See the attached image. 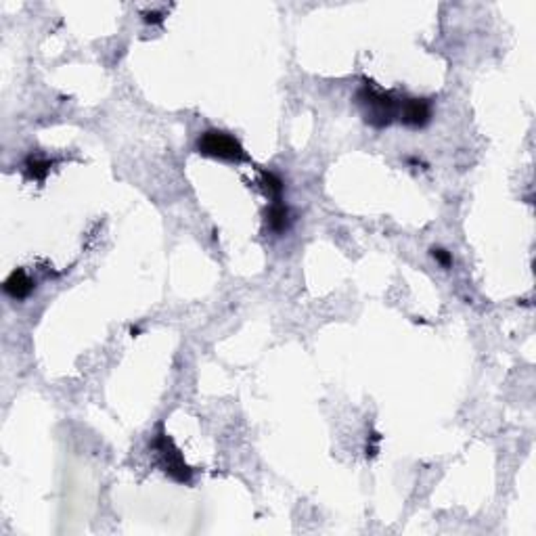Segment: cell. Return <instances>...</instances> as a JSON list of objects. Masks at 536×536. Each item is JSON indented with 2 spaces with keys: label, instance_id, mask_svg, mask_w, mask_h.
Instances as JSON below:
<instances>
[{
  "label": "cell",
  "instance_id": "cell-10",
  "mask_svg": "<svg viewBox=\"0 0 536 536\" xmlns=\"http://www.w3.org/2000/svg\"><path fill=\"white\" fill-rule=\"evenodd\" d=\"M371 438H373V442H380V440H382V436H380L377 432H373ZM375 455H377V446H375V444H373V446H367V457H375Z\"/></svg>",
  "mask_w": 536,
  "mask_h": 536
},
{
  "label": "cell",
  "instance_id": "cell-2",
  "mask_svg": "<svg viewBox=\"0 0 536 536\" xmlns=\"http://www.w3.org/2000/svg\"><path fill=\"white\" fill-rule=\"evenodd\" d=\"M154 451L157 455V463H159V467L164 469L166 476H170L178 484H191L193 469L183 457L181 449L170 438V434L164 429V423L157 425V434L154 438Z\"/></svg>",
  "mask_w": 536,
  "mask_h": 536
},
{
  "label": "cell",
  "instance_id": "cell-3",
  "mask_svg": "<svg viewBox=\"0 0 536 536\" xmlns=\"http://www.w3.org/2000/svg\"><path fill=\"white\" fill-rule=\"evenodd\" d=\"M197 151L205 157H214V159H225V161H247L250 157L245 154V149L241 147V143L230 136L229 132L223 130H208L197 139Z\"/></svg>",
  "mask_w": 536,
  "mask_h": 536
},
{
  "label": "cell",
  "instance_id": "cell-7",
  "mask_svg": "<svg viewBox=\"0 0 536 536\" xmlns=\"http://www.w3.org/2000/svg\"><path fill=\"white\" fill-rule=\"evenodd\" d=\"M50 166H53V161H48L44 157H38V155H30L26 159V164H23V172H26V176L30 181H38L40 183L50 172Z\"/></svg>",
  "mask_w": 536,
  "mask_h": 536
},
{
  "label": "cell",
  "instance_id": "cell-6",
  "mask_svg": "<svg viewBox=\"0 0 536 536\" xmlns=\"http://www.w3.org/2000/svg\"><path fill=\"white\" fill-rule=\"evenodd\" d=\"M267 227L277 235H283L289 229V210L283 203V199L270 203V208L267 210Z\"/></svg>",
  "mask_w": 536,
  "mask_h": 536
},
{
  "label": "cell",
  "instance_id": "cell-9",
  "mask_svg": "<svg viewBox=\"0 0 536 536\" xmlns=\"http://www.w3.org/2000/svg\"><path fill=\"white\" fill-rule=\"evenodd\" d=\"M432 258L442 268L453 267V254L446 252V250H442V247H432Z\"/></svg>",
  "mask_w": 536,
  "mask_h": 536
},
{
  "label": "cell",
  "instance_id": "cell-1",
  "mask_svg": "<svg viewBox=\"0 0 536 536\" xmlns=\"http://www.w3.org/2000/svg\"><path fill=\"white\" fill-rule=\"evenodd\" d=\"M356 101L365 112V122L371 124L373 128L382 130L394 122V117H398L400 101H396V97L392 92L375 90L371 84H363L358 88Z\"/></svg>",
  "mask_w": 536,
  "mask_h": 536
},
{
  "label": "cell",
  "instance_id": "cell-4",
  "mask_svg": "<svg viewBox=\"0 0 536 536\" xmlns=\"http://www.w3.org/2000/svg\"><path fill=\"white\" fill-rule=\"evenodd\" d=\"M432 101L429 99H417V97H411V99H404L400 101V109H398V115L402 119L404 126L409 128H425L432 119Z\"/></svg>",
  "mask_w": 536,
  "mask_h": 536
},
{
  "label": "cell",
  "instance_id": "cell-5",
  "mask_svg": "<svg viewBox=\"0 0 536 536\" xmlns=\"http://www.w3.org/2000/svg\"><path fill=\"white\" fill-rule=\"evenodd\" d=\"M2 289L6 296H11L13 300H26L30 298V294L36 289V283L32 281V277L23 270V268H15L2 283Z\"/></svg>",
  "mask_w": 536,
  "mask_h": 536
},
{
  "label": "cell",
  "instance_id": "cell-8",
  "mask_svg": "<svg viewBox=\"0 0 536 536\" xmlns=\"http://www.w3.org/2000/svg\"><path fill=\"white\" fill-rule=\"evenodd\" d=\"M262 187H264V191L268 193V197L272 199V201H281L283 199V181L274 174V172H262Z\"/></svg>",
  "mask_w": 536,
  "mask_h": 536
},
{
  "label": "cell",
  "instance_id": "cell-11",
  "mask_svg": "<svg viewBox=\"0 0 536 536\" xmlns=\"http://www.w3.org/2000/svg\"><path fill=\"white\" fill-rule=\"evenodd\" d=\"M161 13H145V23H161Z\"/></svg>",
  "mask_w": 536,
  "mask_h": 536
}]
</instances>
